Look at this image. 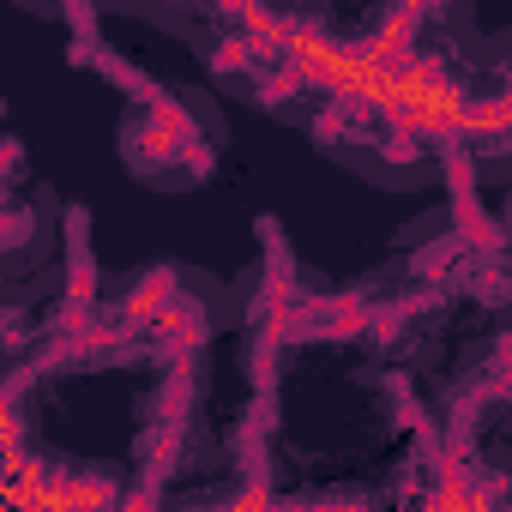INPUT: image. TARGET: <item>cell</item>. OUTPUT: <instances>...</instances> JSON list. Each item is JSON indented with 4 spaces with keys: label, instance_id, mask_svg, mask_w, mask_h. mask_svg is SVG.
<instances>
[{
    "label": "cell",
    "instance_id": "7a4b0ae2",
    "mask_svg": "<svg viewBox=\"0 0 512 512\" xmlns=\"http://www.w3.org/2000/svg\"><path fill=\"white\" fill-rule=\"evenodd\" d=\"M0 332H7V326H0Z\"/></svg>",
    "mask_w": 512,
    "mask_h": 512
},
{
    "label": "cell",
    "instance_id": "6da1fadb",
    "mask_svg": "<svg viewBox=\"0 0 512 512\" xmlns=\"http://www.w3.org/2000/svg\"><path fill=\"white\" fill-rule=\"evenodd\" d=\"M308 85L332 91V97H350V103H374L386 115H398L410 133H428V139H452L470 127V103L464 91L434 67V61H380L368 49H344V43H326L314 31H296V25H260Z\"/></svg>",
    "mask_w": 512,
    "mask_h": 512
}]
</instances>
